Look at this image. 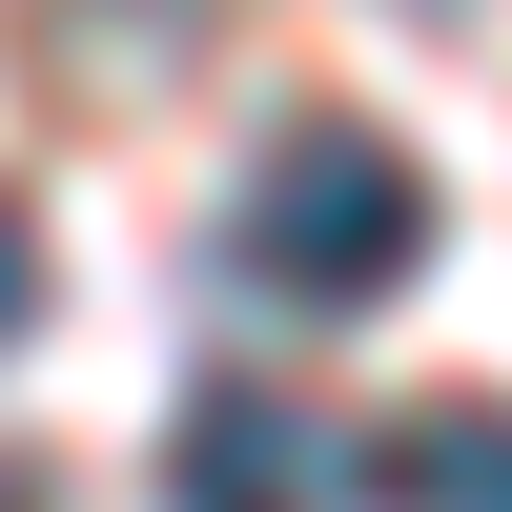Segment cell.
<instances>
[{
	"mask_svg": "<svg viewBox=\"0 0 512 512\" xmlns=\"http://www.w3.org/2000/svg\"><path fill=\"white\" fill-rule=\"evenodd\" d=\"M246 287H287V308H390L410 267H431V164L390 144V123H287L267 164H246Z\"/></svg>",
	"mask_w": 512,
	"mask_h": 512,
	"instance_id": "obj_1",
	"label": "cell"
},
{
	"mask_svg": "<svg viewBox=\"0 0 512 512\" xmlns=\"http://www.w3.org/2000/svg\"><path fill=\"white\" fill-rule=\"evenodd\" d=\"M308 492H328V431L267 390V369L185 390V431H164V512H308Z\"/></svg>",
	"mask_w": 512,
	"mask_h": 512,
	"instance_id": "obj_2",
	"label": "cell"
},
{
	"mask_svg": "<svg viewBox=\"0 0 512 512\" xmlns=\"http://www.w3.org/2000/svg\"><path fill=\"white\" fill-rule=\"evenodd\" d=\"M369 512H512V390H431L369 431Z\"/></svg>",
	"mask_w": 512,
	"mask_h": 512,
	"instance_id": "obj_3",
	"label": "cell"
},
{
	"mask_svg": "<svg viewBox=\"0 0 512 512\" xmlns=\"http://www.w3.org/2000/svg\"><path fill=\"white\" fill-rule=\"evenodd\" d=\"M21 328H41V226L0 205V349H21Z\"/></svg>",
	"mask_w": 512,
	"mask_h": 512,
	"instance_id": "obj_4",
	"label": "cell"
},
{
	"mask_svg": "<svg viewBox=\"0 0 512 512\" xmlns=\"http://www.w3.org/2000/svg\"><path fill=\"white\" fill-rule=\"evenodd\" d=\"M0 512H41V492H21V472H0Z\"/></svg>",
	"mask_w": 512,
	"mask_h": 512,
	"instance_id": "obj_5",
	"label": "cell"
}]
</instances>
